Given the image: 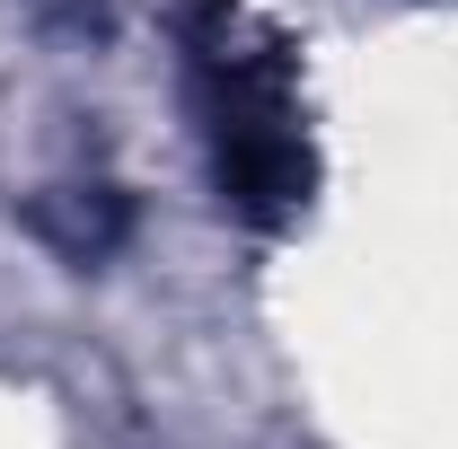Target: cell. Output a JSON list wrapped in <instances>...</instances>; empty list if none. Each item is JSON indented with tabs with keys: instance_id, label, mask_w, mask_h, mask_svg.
Returning a JSON list of instances; mask_svg holds the SVG:
<instances>
[{
	"instance_id": "1",
	"label": "cell",
	"mask_w": 458,
	"mask_h": 449,
	"mask_svg": "<svg viewBox=\"0 0 458 449\" xmlns=\"http://www.w3.org/2000/svg\"><path fill=\"white\" fill-rule=\"evenodd\" d=\"M185 80L238 221L283 229L309 203V132L291 97V54L247 0H185Z\"/></svg>"
}]
</instances>
